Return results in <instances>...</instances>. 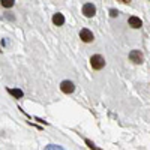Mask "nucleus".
<instances>
[{
	"mask_svg": "<svg viewBox=\"0 0 150 150\" xmlns=\"http://www.w3.org/2000/svg\"><path fill=\"white\" fill-rule=\"evenodd\" d=\"M90 65H92V68H93L95 71H101V69L105 66V60H104L102 56L96 54V56H92V59H90Z\"/></svg>",
	"mask_w": 150,
	"mask_h": 150,
	"instance_id": "obj_1",
	"label": "nucleus"
},
{
	"mask_svg": "<svg viewBox=\"0 0 150 150\" xmlns=\"http://www.w3.org/2000/svg\"><path fill=\"white\" fill-rule=\"evenodd\" d=\"M129 60L132 62V63H135V65H141L143 60H144L143 53L140 51V50H134V51L129 53Z\"/></svg>",
	"mask_w": 150,
	"mask_h": 150,
	"instance_id": "obj_2",
	"label": "nucleus"
},
{
	"mask_svg": "<svg viewBox=\"0 0 150 150\" xmlns=\"http://www.w3.org/2000/svg\"><path fill=\"white\" fill-rule=\"evenodd\" d=\"M0 3H2V6H3V8L9 9V8H12V6H14L15 0H0Z\"/></svg>",
	"mask_w": 150,
	"mask_h": 150,
	"instance_id": "obj_9",
	"label": "nucleus"
},
{
	"mask_svg": "<svg viewBox=\"0 0 150 150\" xmlns=\"http://www.w3.org/2000/svg\"><path fill=\"white\" fill-rule=\"evenodd\" d=\"M8 93H9V95H12L15 99H21V98L24 96V93H23V90H21V89H9V87H8Z\"/></svg>",
	"mask_w": 150,
	"mask_h": 150,
	"instance_id": "obj_8",
	"label": "nucleus"
},
{
	"mask_svg": "<svg viewBox=\"0 0 150 150\" xmlns=\"http://www.w3.org/2000/svg\"><path fill=\"white\" fill-rule=\"evenodd\" d=\"M60 90L63 92L65 95H69V93H74L75 90V84L69 80H65V81H62L60 83Z\"/></svg>",
	"mask_w": 150,
	"mask_h": 150,
	"instance_id": "obj_3",
	"label": "nucleus"
},
{
	"mask_svg": "<svg viewBox=\"0 0 150 150\" xmlns=\"http://www.w3.org/2000/svg\"><path fill=\"white\" fill-rule=\"evenodd\" d=\"M120 2H122V3H126V5H128V3H131V2H132V0H120Z\"/></svg>",
	"mask_w": 150,
	"mask_h": 150,
	"instance_id": "obj_13",
	"label": "nucleus"
},
{
	"mask_svg": "<svg viewBox=\"0 0 150 150\" xmlns=\"http://www.w3.org/2000/svg\"><path fill=\"white\" fill-rule=\"evenodd\" d=\"M53 23L56 24V26H63V24H65V17L57 12V14L53 15Z\"/></svg>",
	"mask_w": 150,
	"mask_h": 150,
	"instance_id": "obj_7",
	"label": "nucleus"
},
{
	"mask_svg": "<svg viewBox=\"0 0 150 150\" xmlns=\"http://www.w3.org/2000/svg\"><path fill=\"white\" fill-rule=\"evenodd\" d=\"M110 17H112V18L119 17V11L117 9H110Z\"/></svg>",
	"mask_w": 150,
	"mask_h": 150,
	"instance_id": "obj_11",
	"label": "nucleus"
},
{
	"mask_svg": "<svg viewBox=\"0 0 150 150\" xmlns=\"http://www.w3.org/2000/svg\"><path fill=\"white\" fill-rule=\"evenodd\" d=\"M128 24H129L132 29H141V26H143V23H141V20L138 17H129Z\"/></svg>",
	"mask_w": 150,
	"mask_h": 150,
	"instance_id": "obj_6",
	"label": "nucleus"
},
{
	"mask_svg": "<svg viewBox=\"0 0 150 150\" xmlns=\"http://www.w3.org/2000/svg\"><path fill=\"white\" fill-rule=\"evenodd\" d=\"M86 144L89 146V149H92V150H96V149H98V147H96V146H95V144L90 141V140H86Z\"/></svg>",
	"mask_w": 150,
	"mask_h": 150,
	"instance_id": "obj_12",
	"label": "nucleus"
},
{
	"mask_svg": "<svg viewBox=\"0 0 150 150\" xmlns=\"http://www.w3.org/2000/svg\"><path fill=\"white\" fill-rule=\"evenodd\" d=\"M80 39H81L83 42H86V44H90V42L95 39V36H93V33H92L89 29H81V32H80Z\"/></svg>",
	"mask_w": 150,
	"mask_h": 150,
	"instance_id": "obj_4",
	"label": "nucleus"
},
{
	"mask_svg": "<svg viewBox=\"0 0 150 150\" xmlns=\"http://www.w3.org/2000/svg\"><path fill=\"white\" fill-rule=\"evenodd\" d=\"M45 149L47 150H56V149L63 150V147H62V146H56V144H48V146H45Z\"/></svg>",
	"mask_w": 150,
	"mask_h": 150,
	"instance_id": "obj_10",
	"label": "nucleus"
},
{
	"mask_svg": "<svg viewBox=\"0 0 150 150\" xmlns=\"http://www.w3.org/2000/svg\"><path fill=\"white\" fill-rule=\"evenodd\" d=\"M95 14H96L95 5L93 3H84V6H83V15L87 17V18H92Z\"/></svg>",
	"mask_w": 150,
	"mask_h": 150,
	"instance_id": "obj_5",
	"label": "nucleus"
}]
</instances>
